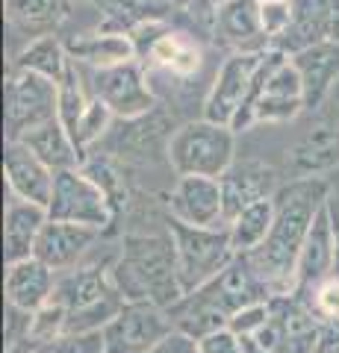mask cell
Returning a JSON list of instances; mask_svg holds the SVG:
<instances>
[{"label": "cell", "instance_id": "cell-41", "mask_svg": "<svg viewBox=\"0 0 339 353\" xmlns=\"http://www.w3.org/2000/svg\"><path fill=\"white\" fill-rule=\"evenodd\" d=\"M242 350H245V353H271V350L262 347L254 336H242Z\"/></svg>", "mask_w": 339, "mask_h": 353}, {"label": "cell", "instance_id": "cell-18", "mask_svg": "<svg viewBox=\"0 0 339 353\" xmlns=\"http://www.w3.org/2000/svg\"><path fill=\"white\" fill-rule=\"evenodd\" d=\"M218 180H222V192H224L227 224L245 206L262 201V197L278 194V171L262 159H236Z\"/></svg>", "mask_w": 339, "mask_h": 353}, {"label": "cell", "instance_id": "cell-30", "mask_svg": "<svg viewBox=\"0 0 339 353\" xmlns=\"http://www.w3.org/2000/svg\"><path fill=\"white\" fill-rule=\"evenodd\" d=\"M89 101L92 94L86 92L83 85V77H80V62L68 65V71L59 80V106H57V118L65 124V130L71 132V139L77 141V130H80V121L86 115V109H89Z\"/></svg>", "mask_w": 339, "mask_h": 353}, {"label": "cell", "instance_id": "cell-24", "mask_svg": "<svg viewBox=\"0 0 339 353\" xmlns=\"http://www.w3.org/2000/svg\"><path fill=\"white\" fill-rule=\"evenodd\" d=\"M18 141H24V145L45 165H50L53 171L77 168V165H83V159H86L83 150L77 148V141L71 139V132L65 130V124L59 118H50L39 127H30Z\"/></svg>", "mask_w": 339, "mask_h": 353}, {"label": "cell", "instance_id": "cell-3", "mask_svg": "<svg viewBox=\"0 0 339 353\" xmlns=\"http://www.w3.org/2000/svg\"><path fill=\"white\" fill-rule=\"evenodd\" d=\"M301 109H307V92H304L301 71L295 68V62L283 50L269 48L262 53V62L254 74L245 103L233 118V130L242 132L254 124L292 121L298 118Z\"/></svg>", "mask_w": 339, "mask_h": 353}, {"label": "cell", "instance_id": "cell-2", "mask_svg": "<svg viewBox=\"0 0 339 353\" xmlns=\"http://www.w3.org/2000/svg\"><path fill=\"white\" fill-rule=\"evenodd\" d=\"M113 280L124 301H151L168 309L186 294L177 274V250L168 236H127L122 256L113 265Z\"/></svg>", "mask_w": 339, "mask_h": 353}, {"label": "cell", "instance_id": "cell-15", "mask_svg": "<svg viewBox=\"0 0 339 353\" xmlns=\"http://www.w3.org/2000/svg\"><path fill=\"white\" fill-rule=\"evenodd\" d=\"M3 176H6V192L21 197V201L48 206L53 194V176L57 171L41 162L24 141L6 139L3 148Z\"/></svg>", "mask_w": 339, "mask_h": 353}, {"label": "cell", "instance_id": "cell-23", "mask_svg": "<svg viewBox=\"0 0 339 353\" xmlns=\"http://www.w3.org/2000/svg\"><path fill=\"white\" fill-rule=\"evenodd\" d=\"M289 59L301 71L304 92H307V109H316L331 94V88L339 80V41L327 39L322 44H313L307 50L292 53Z\"/></svg>", "mask_w": 339, "mask_h": 353}, {"label": "cell", "instance_id": "cell-43", "mask_svg": "<svg viewBox=\"0 0 339 353\" xmlns=\"http://www.w3.org/2000/svg\"><path fill=\"white\" fill-rule=\"evenodd\" d=\"M260 3H266V0H260Z\"/></svg>", "mask_w": 339, "mask_h": 353}, {"label": "cell", "instance_id": "cell-25", "mask_svg": "<svg viewBox=\"0 0 339 353\" xmlns=\"http://www.w3.org/2000/svg\"><path fill=\"white\" fill-rule=\"evenodd\" d=\"M68 53L74 62L89 65V68H113L139 59L136 44L130 32H89L68 41Z\"/></svg>", "mask_w": 339, "mask_h": 353}, {"label": "cell", "instance_id": "cell-33", "mask_svg": "<svg viewBox=\"0 0 339 353\" xmlns=\"http://www.w3.org/2000/svg\"><path fill=\"white\" fill-rule=\"evenodd\" d=\"M113 109H109L101 97H95L92 94V101H89V109H86V115L80 121V130H77V148L83 150V157H86V150H89L95 141H101V136H106V130L109 124H113Z\"/></svg>", "mask_w": 339, "mask_h": 353}, {"label": "cell", "instance_id": "cell-36", "mask_svg": "<svg viewBox=\"0 0 339 353\" xmlns=\"http://www.w3.org/2000/svg\"><path fill=\"white\" fill-rule=\"evenodd\" d=\"M260 18H262V30H266L271 48H275V41L287 32L292 21V3L289 0H266V3H260Z\"/></svg>", "mask_w": 339, "mask_h": 353}, {"label": "cell", "instance_id": "cell-19", "mask_svg": "<svg viewBox=\"0 0 339 353\" xmlns=\"http://www.w3.org/2000/svg\"><path fill=\"white\" fill-rule=\"evenodd\" d=\"M215 32L233 53H262L271 41L262 30L260 0H227L215 9Z\"/></svg>", "mask_w": 339, "mask_h": 353}, {"label": "cell", "instance_id": "cell-34", "mask_svg": "<svg viewBox=\"0 0 339 353\" xmlns=\"http://www.w3.org/2000/svg\"><path fill=\"white\" fill-rule=\"evenodd\" d=\"M304 303L313 309V315L319 318V324H339V280L336 277H327L325 283H319L316 289L301 297Z\"/></svg>", "mask_w": 339, "mask_h": 353}, {"label": "cell", "instance_id": "cell-9", "mask_svg": "<svg viewBox=\"0 0 339 353\" xmlns=\"http://www.w3.org/2000/svg\"><path fill=\"white\" fill-rule=\"evenodd\" d=\"M322 324L313 309L295 294L271 297L269 324L254 336L271 353H316L319 350Z\"/></svg>", "mask_w": 339, "mask_h": 353}, {"label": "cell", "instance_id": "cell-37", "mask_svg": "<svg viewBox=\"0 0 339 353\" xmlns=\"http://www.w3.org/2000/svg\"><path fill=\"white\" fill-rule=\"evenodd\" d=\"M198 341V353H245L242 350V336H236L231 327L215 330V333H206Z\"/></svg>", "mask_w": 339, "mask_h": 353}, {"label": "cell", "instance_id": "cell-22", "mask_svg": "<svg viewBox=\"0 0 339 353\" xmlns=\"http://www.w3.org/2000/svg\"><path fill=\"white\" fill-rule=\"evenodd\" d=\"M48 206L21 201V197L9 194L6 201V212H3V256L6 265L27 259L36 250V241L41 227L48 224Z\"/></svg>", "mask_w": 339, "mask_h": 353}, {"label": "cell", "instance_id": "cell-35", "mask_svg": "<svg viewBox=\"0 0 339 353\" xmlns=\"http://www.w3.org/2000/svg\"><path fill=\"white\" fill-rule=\"evenodd\" d=\"M271 318V301H260V303H251V306H242L239 312L231 315V327L236 336H257L262 327L269 324Z\"/></svg>", "mask_w": 339, "mask_h": 353}, {"label": "cell", "instance_id": "cell-27", "mask_svg": "<svg viewBox=\"0 0 339 353\" xmlns=\"http://www.w3.org/2000/svg\"><path fill=\"white\" fill-rule=\"evenodd\" d=\"M142 62H151L154 68L186 80V77L198 74L204 57H201V48L189 36L174 32V30H166L154 44H151V50L145 53V59H142Z\"/></svg>", "mask_w": 339, "mask_h": 353}, {"label": "cell", "instance_id": "cell-31", "mask_svg": "<svg viewBox=\"0 0 339 353\" xmlns=\"http://www.w3.org/2000/svg\"><path fill=\"white\" fill-rule=\"evenodd\" d=\"M68 312H65V306L57 301V297H50L45 306H39L36 312H32V321H30V339L32 341H50L62 333H68Z\"/></svg>", "mask_w": 339, "mask_h": 353}, {"label": "cell", "instance_id": "cell-7", "mask_svg": "<svg viewBox=\"0 0 339 353\" xmlns=\"http://www.w3.org/2000/svg\"><path fill=\"white\" fill-rule=\"evenodd\" d=\"M48 215L53 221L86 224L104 233L113 224L115 209H113L109 194L101 189V183L92 174H86L83 165H77V168H62L53 176V194L48 203Z\"/></svg>", "mask_w": 339, "mask_h": 353}, {"label": "cell", "instance_id": "cell-38", "mask_svg": "<svg viewBox=\"0 0 339 353\" xmlns=\"http://www.w3.org/2000/svg\"><path fill=\"white\" fill-rule=\"evenodd\" d=\"M148 353H198V341H195L192 336L180 333V330H174V333H168L157 347H151Z\"/></svg>", "mask_w": 339, "mask_h": 353}, {"label": "cell", "instance_id": "cell-21", "mask_svg": "<svg viewBox=\"0 0 339 353\" xmlns=\"http://www.w3.org/2000/svg\"><path fill=\"white\" fill-rule=\"evenodd\" d=\"M3 289H6V303L24 309V312H36L39 306H45L53 297V289H57V271L48 268V265L36 256L9 262Z\"/></svg>", "mask_w": 339, "mask_h": 353}, {"label": "cell", "instance_id": "cell-5", "mask_svg": "<svg viewBox=\"0 0 339 353\" xmlns=\"http://www.w3.org/2000/svg\"><path fill=\"white\" fill-rule=\"evenodd\" d=\"M166 157L177 176H222L236 162V130L210 118L189 121L168 136Z\"/></svg>", "mask_w": 339, "mask_h": 353}, {"label": "cell", "instance_id": "cell-26", "mask_svg": "<svg viewBox=\"0 0 339 353\" xmlns=\"http://www.w3.org/2000/svg\"><path fill=\"white\" fill-rule=\"evenodd\" d=\"M71 15V0H6L9 30L36 39L57 32L59 24Z\"/></svg>", "mask_w": 339, "mask_h": 353}, {"label": "cell", "instance_id": "cell-17", "mask_svg": "<svg viewBox=\"0 0 339 353\" xmlns=\"http://www.w3.org/2000/svg\"><path fill=\"white\" fill-rule=\"evenodd\" d=\"M97 236H101V230H95V227L48 218V224L41 227V233H39L32 256L41 259L48 268H53L57 274H62L68 268H77V262L86 256V250L97 241Z\"/></svg>", "mask_w": 339, "mask_h": 353}, {"label": "cell", "instance_id": "cell-1", "mask_svg": "<svg viewBox=\"0 0 339 353\" xmlns=\"http://www.w3.org/2000/svg\"><path fill=\"white\" fill-rule=\"evenodd\" d=\"M331 180L327 176H295L280 185L275 194V224H271L266 241L245 259L257 277L275 294H289L295 283V265H298L301 248L310 236V227L319 209L331 201Z\"/></svg>", "mask_w": 339, "mask_h": 353}, {"label": "cell", "instance_id": "cell-40", "mask_svg": "<svg viewBox=\"0 0 339 353\" xmlns=\"http://www.w3.org/2000/svg\"><path fill=\"white\" fill-rule=\"evenodd\" d=\"M333 209V203H331ZM331 277L339 280V209H333V268H331Z\"/></svg>", "mask_w": 339, "mask_h": 353}, {"label": "cell", "instance_id": "cell-39", "mask_svg": "<svg viewBox=\"0 0 339 353\" xmlns=\"http://www.w3.org/2000/svg\"><path fill=\"white\" fill-rule=\"evenodd\" d=\"M316 353H339V324H325Z\"/></svg>", "mask_w": 339, "mask_h": 353}, {"label": "cell", "instance_id": "cell-6", "mask_svg": "<svg viewBox=\"0 0 339 353\" xmlns=\"http://www.w3.org/2000/svg\"><path fill=\"white\" fill-rule=\"evenodd\" d=\"M168 233L177 250V274L186 294L218 277L239 256L227 227H192L177 218H168Z\"/></svg>", "mask_w": 339, "mask_h": 353}, {"label": "cell", "instance_id": "cell-16", "mask_svg": "<svg viewBox=\"0 0 339 353\" xmlns=\"http://www.w3.org/2000/svg\"><path fill=\"white\" fill-rule=\"evenodd\" d=\"M331 268H333V209H331V201H327L319 209V215H316L310 227V236L301 248L289 294L307 297L316 285L331 277Z\"/></svg>", "mask_w": 339, "mask_h": 353}, {"label": "cell", "instance_id": "cell-11", "mask_svg": "<svg viewBox=\"0 0 339 353\" xmlns=\"http://www.w3.org/2000/svg\"><path fill=\"white\" fill-rule=\"evenodd\" d=\"M168 333H174L168 309L151 301H127L104 327V345L106 353H148Z\"/></svg>", "mask_w": 339, "mask_h": 353}, {"label": "cell", "instance_id": "cell-32", "mask_svg": "<svg viewBox=\"0 0 339 353\" xmlns=\"http://www.w3.org/2000/svg\"><path fill=\"white\" fill-rule=\"evenodd\" d=\"M30 353H106L101 333H62L50 341H36Z\"/></svg>", "mask_w": 339, "mask_h": 353}, {"label": "cell", "instance_id": "cell-4", "mask_svg": "<svg viewBox=\"0 0 339 353\" xmlns=\"http://www.w3.org/2000/svg\"><path fill=\"white\" fill-rule=\"evenodd\" d=\"M53 297L68 312V327H65L68 333H101L127 303L113 280V271L97 265L57 274Z\"/></svg>", "mask_w": 339, "mask_h": 353}, {"label": "cell", "instance_id": "cell-28", "mask_svg": "<svg viewBox=\"0 0 339 353\" xmlns=\"http://www.w3.org/2000/svg\"><path fill=\"white\" fill-rule=\"evenodd\" d=\"M68 65H71L68 44H62L57 39V32L30 39L24 48L15 53V59H12V68H24V71H32V74H41V77L57 80V83L65 77Z\"/></svg>", "mask_w": 339, "mask_h": 353}, {"label": "cell", "instance_id": "cell-20", "mask_svg": "<svg viewBox=\"0 0 339 353\" xmlns=\"http://www.w3.org/2000/svg\"><path fill=\"white\" fill-rule=\"evenodd\" d=\"M289 3H292V21L287 32L275 41L278 50L292 57V53L307 50L313 44L331 39L336 0H289Z\"/></svg>", "mask_w": 339, "mask_h": 353}, {"label": "cell", "instance_id": "cell-8", "mask_svg": "<svg viewBox=\"0 0 339 353\" xmlns=\"http://www.w3.org/2000/svg\"><path fill=\"white\" fill-rule=\"evenodd\" d=\"M59 83L24 68H9L3 85V121L6 139H21L30 127L57 118Z\"/></svg>", "mask_w": 339, "mask_h": 353}, {"label": "cell", "instance_id": "cell-13", "mask_svg": "<svg viewBox=\"0 0 339 353\" xmlns=\"http://www.w3.org/2000/svg\"><path fill=\"white\" fill-rule=\"evenodd\" d=\"M168 212L171 218L192 227H227L222 180L198 174L177 176V183L168 194Z\"/></svg>", "mask_w": 339, "mask_h": 353}, {"label": "cell", "instance_id": "cell-10", "mask_svg": "<svg viewBox=\"0 0 339 353\" xmlns=\"http://www.w3.org/2000/svg\"><path fill=\"white\" fill-rule=\"evenodd\" d=\"M92 94L113 109L118 121H133L157 109V97L148 85L145 65L139 59L113 65V68H92Z\"/></svg>", "mask_w": 339, "mask_h": 353}, {"label": "cell", "instance_id": "cell-29", "mask_svg": "<svg viewBox=\"0 0 339 353\" xmlns=\"http://www.w3.org/2000/svg\"><path fill=\"white\" fill-rule=\"evenodd\" d=\"M271 224H275V197H262V201L245 206L227 230H231V241L236 253H251L266 241Z\"/></svg>", "mask_w": 339, "mask_h": 353}, {"label": "cell", "instance_id": "cell-12", "mask_svg": "<svg viewBox=\"0 0 339 353\" xmlns=\"http://www.w3.org/2000/svg\"><path fill=\"white\" fill-rule=\"evenodd\" d=\"M262 53H231L218 65L215 80L204 97V118L233 127V118L242 109L245 97L251 92V83H254V74L262 62Z\"/></svg>", "mask_w": 339, "mask_h": 353}, {"label": "cell", "instance_id": "cell-14", "mask_svg": "<svg viewBox=\"0 0 339 353\" xmlns=\"http://www.w3.org/2000/svg\"><path fill=\"white\" fill-rule=\"evenodd\" d=\"M287 171L295 176H327L339 171V112L322 118L287 153Z\"/></svg>", "mask_w": 339, "mask_h": 353}, {"label": "cell", "instance_id": "cell-42", "mask_svg": "<svg viewBox=\"0 0 339 353\" xmlns=\"http://www.w3.org/2000/svg\"><path fill=\"white\" fill-rule=\"evenodd\" d=\"M204 3H210L213 9H218V6H224V3H227V0H204Z\"/></svg>", "mask_w": 339, "mask_h": 353}]
</instances>
